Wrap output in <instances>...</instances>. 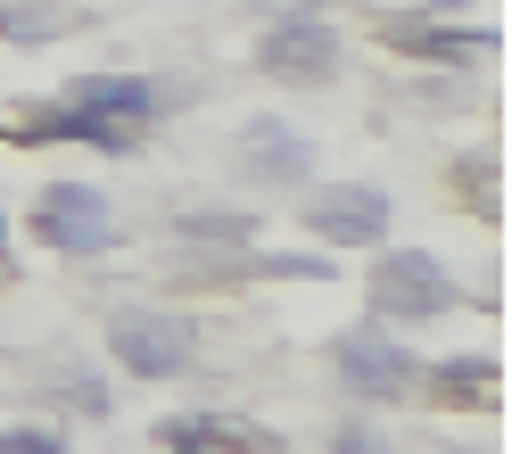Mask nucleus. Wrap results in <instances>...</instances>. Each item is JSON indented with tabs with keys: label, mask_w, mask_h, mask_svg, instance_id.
<instances>
[{
	"label": "nucleus",
	"mask_w": 512,
	"mask_h": 454,
	"mask_svg": "<svg viewBox=\"0 0 512 454\" xmlns=\"http://www.w3.org/2000/svg\"><path fill=\"white\" fill-rule=\"evenodd\" d=\"M306 232L339 240V248H372L389 232V199H380L372 182H314L306 190Z\"/></svg>",
	"instance_id": "nucleus-6"
},
{
	"label": "nucleus",
	"mask_w": 512,
	"mask_h": 454,
	"mask_svg": "<svg viewBox=\"0 0 512 454\" xmlns=\"http://www.w3.org/2000/svg\"><path fill=\"white\" fill-rule=\"evenodd\" d=\"M0 454H67V438H50V430H0Z\"/></svg>",
	"instance_id": "nucleus-12"
},
{
	"label": "nucleus",
	"mask_w": 512,
	"mask_h": 454,
	"mask_svg": "<svg viewBox=\"0 0 512 454\" xmlns=\"http://www.w3.org/2000/svg\"><path fill=\"white\" fill-rule=\"evenodd\" d=\"M256 67L273 83H331L339 75V34L323 9H298V17H273V34L256 42Z\"/></svg>",
	"instance_id": "nucleus-3"
},
{
	"label": "nucleus",
	"mask_w": 512,
	"mask_h": 454,
	"mask_svg": "<svg viewBox=\"0 0 512 454\" xmlns=\"http://www.w3.org/2000/svg\"><path fill=\"white\" fill-rule=\"evenodd\" d=\"M455 454H479V446H455Z\"/></svg>",
	"instance_id": "nucleus-16"
},
{
	"label": "nucleus",
	"mask_w": 512,
	"mask_h": 454,
	"mask_svg": "<svg viewBox=\"0 0 512 454\" xmlns=\"http://www.w3.org/2000/svg\"><path fill=\"white\" fill-rule=\"evenodd\" d=\"M0 248H9V223H0Z\"/></svg>",
	"instance_id": "nucleus-15"
},
{
	"label": "nucleus",
	"mask_w": 512,
	"mask_h": 454,
	"mask_svg": "<svg viewBox=\"0 0 512 454\" xmlns=\"http://www.w3.org/2000/svg\"><path fill=\"white\" fill-rule=\"evenodd\" d=\"M446 372V388H463V397H479V388H496V355H455V364H438Z\"/></svg>",
	"instance_id": "nucleus-9"
},
{
	"label": "nucleus",
	"mask_w": 512,
	"mask_h": 454,
	"mask_svg": "<svg viewBox=\"0 0 512 454\" xmlns=\"http://www.w3.org/2000/svg\"><path fill=\"white\" fill-rule=\"evenodd\" d=\"M372 306L397 314V322H422V314L455 306V281H446L438 256H422V248H380L372 256Z\"/></svg>",
	"instance_id": "nucleus-4"
},
{
	"label": "nucleus",
	"mask_w": 512,
	"mask_h": 454,
	"mask_svg": "<svg viewBox=\"0 0 512 454\" xmlns=\"http://www.w3.org/2000/svg\"><path fill=\"white\" fill-rule=\"evenodd\" d=\"M108 347H116L124 372L174 380V372H190V347H199V331H190L174 306H124V314L108 322Z\"/></svg>",
	"instance_id": "nucleus-2"
},
{
	"label": "nucleus",
	"mask_w": 512,
	"mask_h": 454,
	"mask_svg": "<svg viewBox=\"0 0 512 454\" xmlns=\"http://www.w3.org/2000/svg\"><path fill=\"white\" fill-rule=\"evenodd\" d=\"M405 50H422V58H438V50H446V58H479V50H488V34H438V25H430V34H413Z\"/></svg>",
	"instance_id": "nucleus-10"
},
{
	"label": "nucleus",
	"mask_w": 512,
	"mask_h": 454,
	"mask_svg": "<svg viewBox=\"0 0 512 454\" xmlns=\"http://www.w3.org/2000/svg\"><path fill=\"white\" fill-rule=\"evenodd\" d=\"M240 149H248V166H256V174H273V182H298V174H314V149H306V133H290L281 116H256L248 133H240Z\"/></svg>",
	"instance_id": "nucleus-8"
},
{
	"label": "nucleus",
	"mask_w": 512,
	"mask_h": 454,
	"mask_svg": "<svg viewBox=\"0 0 512 454\" xmlns=\"http://www.w3.org/2000/svg\"><path fill=\"white\" fill-rule=\"evenodd\" d=\"M149 116H157V83H141V75H91V83L67 91V108L42 116V133L50 141H91V149H133L149 133Z\"/></svg>",
	"instance_id": "nucleus-1"
},
{
	"label": "nucleus",
	"mask_w": 512,
	"mask_h": 454,
	"mask_svg": "<svg viewBox=\"0 0 512 454\" xmlns=\"http://www.w3.org/2000/svg\"><path fill=\"white\" fill-rule=\"evenodd\" d=\"M339 454H389V446H380L372 430H347V438H339Z\"/></svg>",
	"instance_id": "nucleus-14"
},
{
	"label": "nucleus",
	"mask_w": 512,
	"mask_h": 454,
	"mask_svg": "<svg viewBox=\"0 0 512 454\" xmlns=\"http://www.w3.org/2000/svg\"><path fill=\"white\" fill-rule=\"evenodd\" d=\"M34 223H42V240L67 248V256H100V248H116V207H108L91 182H50L42 207H34Z\"/></svg>",
	"instance_id": "nucleus-5"
},
{
	"label": "nucleus",
	"mask_w": 512,
	"mask_h": 454,
	"mask_svg": "<svg viewBox=\"0 0 512 454\" xmlns=\"http://www.w3.org/2000/svg\"><path fill=\"white\" fill-rule=\"evenodd\" d=\"M248 9H265V17H298V9H323V0H248Z\"/></svg>",
	"instance_id": "nucleus-13"
},
{
	"label": "nucleus",
	"mask_w": 512,
	"mask_h": 454,
	"mask_svg": "<svg viewBox=\"0 0 512 454\" xmlns=\"http://www.w3.org/2000/svg\"><path fill=\"white\" fill-rule=\"evenodd\" d=\"M50 25H58L50 9H0V34H17V42H42Z\"/></svg>",
	"instance_id": "nucleus-11"
},
{
	"label": "nucleus",
	"mask_w": 512,
	"mask_h": 454,
	"mask_svg": "<svg viewBox=\"0 0 512 454\" xmlns=\"http://www.w3.org/2000/svg\"><path fill=\"white\" fill-rule=\"evenodd\" d=\"M413 372H430V364H413L397 339H372V331L339 339V380L356 388V397H405V388H413Z\"/></svg>",
	"instance_id": "nucleus-7"
}]
</instances>
